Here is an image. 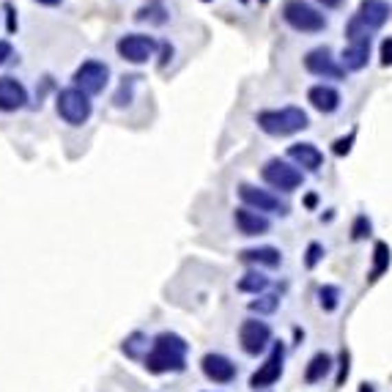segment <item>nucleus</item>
<instances>
[{
    "mask_svg": "<svg viewBox=\"0 0 392 392\" xmlns=\"http://www.w3.org/2000/svg\"><path fill=\"white\" fill-rule=\"evenodd\" d=\"M277 305H280V296H277V294H263V296H258V299L250 302V310L258 313V316H269V313L277 310Z\"/></svg>",
    "mask_w": 392,
    "mask_h": 392,
    "instance_id": "nucleus-24",
    "label": "nucleus"
},
{
    "mask_svg": "<svg viewBox=\"0 0 392 392\" xmlns=\"http://www.w3.org/2000/svg\"><path fill=\"white\" fill-rule=\"evenodd\" d=\"M236 288H239L241 294H261V291L269 288V277H263L261 272H247V274L236 283Z\"/></svg>",
    "mask_w": 392,
    "mask_h": 392,
    "instance_id": "nucleus-22",
    "label": "nucleus"
},
{
    "mask_svg": "<svg viewBox=\"0 0 392 392\" xmlns=\"http://www.w3.org/2000/svg\"><path fill=\"white\" fill-rule=\"evenodd\" d=\"M269 340H272V329H269L266 321H258V318L241 321V327H239V343H241L244 354H250V357L263 354L266 346H269Z\"/></svg>",
    "mask_w": 392,
    "mask_h": 392,
    "instance_id": "nucleus-8",
    "label": "nucleus"
},
{
    "mask_svg": "<svg viewBox=\"0 0 392 392\" xmlns=\"http://www.w3.org/2000/svg\"><path fill=\"white\" fill-rule=\"evenodd\" d=\"M140 77H124V83H121V88H118V94H116V107H124V105H129L132 102V88H135V83H138Z\"/></svg>",
    "mask_w": 392,
    "mask_h": 392,
    "instance_id": "nucleus-26",
    "label": "nucleus"
},
{
    "mask_svg": "<svg viewBox=\"0 0 392 392\" xmlns=\"http://www.w3.org/2000/svg\"><path fill=\"white\" fill-rule=\"evenodd\" d=\"M316 200H318V197H316V195H307V197H305V203H307V206H310V208H313V206H316Z\"/></svg>",
    "mask_w": 392,
    "mask_h": 392,
    "instance_id": "nucleus-34",
    "label": "nucleus"
},
{
    "mask_svg": "<svg viewBox=\"0 0 392 392\" xmlns=\"http://www.w3.org/2000/svg\"><path fill=\"white\" fill-rule=\"evenodd\" d=\"M261 179L272 187V190H283V193H294V190H299L302 187V182H305V176H302V171L299 168H294V165H288L285 160H269L263 168H261Z\"/></svg>",
    "mask_w": 392,
    "mask_h": 392,
    "instance_id": "nucleus-6",
    "label": "nucleus"
},
{
    "mask_svg": "<svg viewBox=\"0 0 392 392\" xmlns=\"http://www.w3.org/2000/svg\"><path fill=\"white\" fill-rule=\"evenodd\" d=\"M390 19V3L387 0H362L357 14L349 19L346 25V36L349 44H360V41H371V36Z\"/></svg>",
    "mask_w": 392,
    "mask_h": 392,
    "instance_id": "nucleus-2",
    "label": "nucleus"
},
{
    "mask_svg": "<svg viewBox=\"0 0 392 392\" xmlns=\"http://www.w3.org/2000/svg\"><path fill=\"white\" fill-rule=\"evenodd\" d=\"M283 357H285V351H283V346L277 343L274 351H272V357L250 376V387H252V390H266V387H272L274 382H280V376H283Z\"/></svg>",
    "mask_w": 392,
    "mask_h": 392,
    "instance_id": "nucleus-12",
    "label": "nucleus"
},
{
    "mask_svg": "<svg viewBox=\"0 0 392 392\" xmlns=\"http://www.w3.org/2000/svg\"><path fill=\"white\" fill-rule=\"evenodd\" d=\"M283 19L299 33H321L327 28V17L305 0H283Z\"/></svg>",
    "mask_w": 392,
    "mask_h": 392,
    "instance_id": "nucleus-5",
    "label": "nucleus"
},
{
    "mask_svg": "<svg viewBox=\"0 0 392 392\" xmlns=\"http://www.w3.org/2000/svg\"><path fill=\"white\" fill-rule=\"evenodd\" d=\"M329 371H332V357L321 351V354H316V357L310 360V365H307V371H305V382H307V384H316V382H321Z\"/></svg>",
    "mask_w": 392,
    "mask_h": 392,
    "instance_id": "nucleus-21",
    "label": "nucleus"
},
{
    "mask_svg": "<svg viewBox=\"0 0 392 392\" xmlns=\"http://www.w3.org/2000/svg\"><path fill=\"white\" fill-rule=\"evenodd\" d=\"M382 66H392V36L382 41Z\"/></svg>",
    "mask_w": 392,
    "mask_h": 392,
    "instance_id": "nucleus-31",
    "label": "nucleus"
},
{
    "mask_svg": "<svg viewBox=\"0 0 392 392\" xmlns=\"http://www.w3.org/2000/svg\"><path fill=\"white\" fill-rule=\"evenodd\" d=\"M371 233V219L365 217V214H360L357 219H354V228H351V236L360 241V239H365Z\"/></svg>",
    "mask_w": 392,
    "mask_h": 392,
    "instance_id": "nucleus-28",
    "label": "nucleus"
},
{
    "mask_svg": "<svg viewBox=\"0 0 392 392\" xmlns=\"http://www.w3.org/2000/svg\"><path fill=\"white\" fill-rule=\"evenodd\" d=\"M318 299H321V307H324L327 313H332V310H338V305H340V288H338V285H324V288L318 291Z\"/></svg>",
    "mask_w": 392,
    "mask_h": 392,
    "instance_id": "nucleus-25",
    "label": "nucleus"
},
{
    "mask_svg": "<svg viewBox=\"0 0 392 392\" xmlns=\"http://www.w3.org/2000/svg\"><path fill=\"white\" fill-rule=\"evenodd\" d=\"M107 80H110V69H107V63H102V61H83L80 66H77V72H74V88H80L83 94H88V96H96V94H102L105 88H107Z\"/></svg>",
    "mask_w": 392,
    "mask_h": 392,
    "instance_id": "nucleus-7",
    "label": "nucleus"
},
{
    "mask_svg": "<svg viewBox=\"0 0 392 392\" xmlns=\"http://www.w3.org/2000/svg\"><path fill=\"white\" fill-rule=\"evenodd\" d=\"M124 354L127 357H132V360H143V349H149V338L143 335V332H135V335H129L127 340H124Z\"/></svg>",
    "mask_w": 392,
    "mask_h": 392,
    "instance_id": "nucleus-23",
    "label": "nucleus"
},
{
    "mask_svg": "<svg viewBox=\"0 0 392 392\" xmlns=\"http://www.w3.org/2000/svg\"><path fill=\"white\" fill-rule=\"evenodd\" d=\"M346 379H349V351H343L340 354V373H338V387H343L346 384Z\"/></svg>",
    "mask_w": 392,
    "mask_h": 392,
    "instance_id": "nucleus-30",
    "label": "nucleus"
},
{
    "mask_svg": "<svg viewBox=\"0 0 392 392\" xmlns=\"http://www.w3.org/2000/svg\"><path fill=\"white\" fill-rule=\"evenodd\" d=\"M200 368H203V376L214 384H230L236 379V365L225 354H206Z\"/></svg>",
    "mask_w": 392,
    "mask_h": 392,
    "instance_id": "nucleus-13",
    "label": "nucleus"
},
{
    "mask_svg": "<svg viewBox=\"0 0 392 392\" xmlns=\"http://www.w3.org/2000/svg\"><path fill=\"white\" fill-rule=\"evenodd\" d=\"M239 258H241L244 263H258V266H272V269L280 266V261H283V255H280L277 247H252V250H241Z\"/></svg>",
    "mask_w": 392,
    "mask_h": 392,
    "instance_id": "nucleus-19",
    "label": "nucleus"
},
{
    "mask_svg": "<svg viewBox=\"0 0 392 392\" xmlns=\"http://www.w3.org/2000/svg\"><path fill=\"white\" fill-rule=\"evenodd\" d=\"M387 269H390V244L387 241H376V247H373V269L368 274V283H376Z\"/></svg>",
    "mask_w": 392,
    "mask_h": 392,
    "instance_id": "nucleus-20",
    "label": "nucleus"
},
{
    "mask_svg": "<svg viewBox=\"0 0 392 392\" xmlns=\"http://www.w3.org/2000/svg\"><path fill=\"white\" fill-rule=\"evenodd\" d=\"M25 102H28L25 85L14 77H0V113H14L25 107Z\"/></svg>",
    "mask_w": 392,
    "mask_h": 392,
    "instance_id": "nucleus-14",
    "label": "nucleus"
},
{
    "mask_svg": "<svg viewBox=\"0 0 392 392\" xmlns=\"http://www.w3.org/2000/svg\"><path fill=\"white\" fill-rule=\"evenodd\" d=\"M318 3H324L327 8H340L343 6V0H318Z\"/></svg>",
    "mask_w": 392,
    "mask_h": 392,
    "instance_id": "nucleus-33",
    "label": "nucleus"
},
{
    "mask_svg": "<svg viewBox=\"0 0 392 392\" xmlns=\"http://www.w3.org/2000/svg\"><path fill=\"white\" fill-rule=\"evenodd\" d=\"M368 58H371V41H360V44H349L340 55V63L346 72H360L368 66Z\"/></svg>",
    "mask_w": 392,
    "mask_h": 392,
    "instance_id": "nucleus-18",
    "label": "nucleus"
},
{
    "mask_svg": "<svg viewBox=\"0 0 392 392\" xmlns=\"http://www.w3.org/2000/svg\"><path fill=\"white\" fill-rule=\"evenodd\" d=\"M305 69L316 77H324V80H343L346 77V69L332 58V50L329 47H316L305 55Z\"/></svg>",
    "mask_w": 392,
    "mask_h": 392,
    "instance_id": "nucleus-10",
    "label": "nucleus"
},
{
    "mask_svg": "<svg viewBox=\"0 0 392 392\" xmlns=\"http://www.w3.org/2000/svg\"><path fill=\"white\" fill-rule=\"evenodd\" d=\"M360 392H373V387H371V384H362V390Z\"/></svg>",
    "mask_w": 392,
    "mask_h": 392,
    "instance_id": "nucleus-35",
    "label": "nucleus"
},
{
    "mask_svg": "<svg viewBox=\"0 0 392 392\" xmlns=\"http://www.w3.org/2000/svg\"><path fill=\"white\" fill-rule=\"evenodd\" d=\"M11 52H14V50H11V44H8V41H0V66L11 58Z\"/></svg>",
    "mask_w": 392,
    "mask_h": 392,
    "instance_id": "nucleus-32",
    "label": "nucleus"
},
{
    "mask_svg": "<svg viewBox=\"0 0 392 392\" xmlns=\"http://www.w3.org/2000/svg\"><path fill=\"white\" fill-rule=\"evenodd\" d=\"M321 258H324V247H321L318 241H313V244L307 247V258H305V266H307V269H316Z\"/></svg>",
    "mask_w": 392,
    "mask_h": 392,
    "instance_id": "nucleus-29",
    "label": "nucleus"
},
{
    "mask_svg": "<svg viewBox=\"0 0 392 392\" xmlns=\"http://www.w3.org/2000/svg\"><path fill=\"white\" fill-rule=\"evenodd\" d=\"M233 222H236V228H239L241 236H263L269 230V219L261 211H252L247 206H241V208L233 211Z\"/></svg>",
    "mask_w": 392,
    "mask_h": 392,
    "instance_id": "nucleus-15",
    "label": "nucleus"
},
{
    "mask_svg": "<svg viewBox=\"0 0 392 392\" xmlns=\"http://www.w3.org/2000/svg\"><path fill=\"white\" fill-rule=\"evenodd\" d=\"M255 124L266 135H272V138H291V135L307 129L310 118H307V113L302 107L288 105V107H280V110H261L255 116Z\"/></svg>",
    "mask_w": 392,
    "mask_h": 392,
    "instance_id": "nucleus-3",
    "label": "nucleus"
},
{
    "mask_svg": "<svg viewBox=\"0 0 392 392\" xmlns=\"http://www.w3.org/2000/svg\"><path fill=\"white\" fill-rule=\"evenodd\" d=\"M187 351H190V343L176 335V332H162L154 338L151 343V351L143 357V365L149 373H179L187 368Z\"/></svg>",
    "mask_w": 392,
    "mask_h": 392,
    "instance_id": "nucleus-1",
    "label": "nucleus"
},
{
    "mask_svg": "<svg viewBox=\"0 0 392 392\" xmlns=\"http://www.w3.org/2000/svg\"><path fill=\"white\" fill-rule=\"evenodd\" d=\"M116 50H118V55H121L124 61H129V63H146L149 58H154L157 41H154L151 36H143V33H127V36L118 39Z\"/></svg>",
    "mask_w": 392,
    "mask_h": 392,
    "instance_id": "nucleus-9",
    "label": "nucleus"
},
{
    "mask_svg": "<svg viewBox=\"0 0 392 392\" xmlns=\"http://www.w3.org/2000/svg\"><path fill=\"white\" fill-rule=\"evenodd\" d=\"M239 197L247 203V208L252 211H269V214H288V206L277 195H272L269 190H258L252 184H239Z\"/></svg>",
    "mask_w": 392,
    "mask_h": 392,
    "instance_id": "nucleus-11",
    "label": "nucleus"
},
{
    "mask_svg": "<svg viewBox=\"0 0 392 392\" xmlns=\"http://www.w3.org/2000/svg\"><path fill=\"white\" fill-rule=\"evenodd\" d=\"M288 160L296 162L305 171H313V173L324 165V154L313 143H294V146H288Z\"/></svg>",
    "mask_w": 392,
    "mask_h": 392,
    "instance_id": "nucleus-16",
    "label": "nucleus"
},
{
    "mask_svg": "<svg viewBox=\"0 0 392 392\" xmlns=\"http://www.w3.org/2000/svg\"><path fill=\"white\" fill-rule=\"evenodd\" d=\"M307 102L318 110V113H324V116H329V113H335L338 107H340V94L332 88V85H313L310 91H307Z\"/></svg>",
    "mask_w": 392,
    "mask_h": 392,
    "instance_id": "nucleus-17",
    "label": "nucleus"
},
{
    "mask_svg": "<svg viewBox=\"0 0 392 392\" xmlns=\"http://www.w3.org/2000/svg\"><path fill=\"white\" fill-rule=\"evenodd\" d=\"M354 140H357V129H351L346 138H338V140L332 143V154H335V157H346V154L351 151Z\"/></svg>",
    "mask_w": 392,
    "mask_h": 392,
    "instance_id": "nucleus-27",
    "label": "nucleus"
},
{
    "mask_svg": "<svg viewBox=\"0 0 392 392\" xmlns=\"http://www.w3.org/2000/svg\"><path fill=\"white\" fill-rule=\"evenodd\" d=\"M203 3H208V0H203Z\"/></svg>",
    "mask_w": 392,
    "mask_h": 392,
    "instance_id": "nucleus-36",
    "label": "nucleus"
},
{
    "mask_svg": "<svg viewBox=\"0 0 392 392\" xmlns=\"http://www.w3.org/2000/svg\"><path fill=\"white\" fill-rule=\"evenodd\" d=\"M55 107H58V116L69 124V127H83L91 113H94V105H91V96L83 94L80 88H63L55 99Z\"/></svg>",
    "mask_w": 392,
    "mask_h": 392,
    "instance_id": "nucleus-4",
    "label": "nucleus"
}]
</instances>
